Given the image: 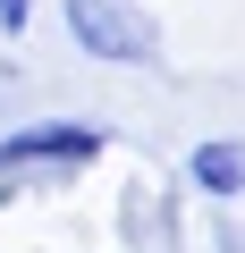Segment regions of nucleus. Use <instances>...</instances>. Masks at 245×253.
<instances>
[{
    "label": "nucleus",
    "instance_id": "nucleus-3",
    "mask_svg": "<svg viewBox=\"0 0 245 253\" xmlns=\"http://www.w3.org/2000/svg\"><path fill=\"white\" fill-rule=\"evenodd\" d=\"M110 236H118V253H195V236H186V186L136 169L118 186V203H110Z\"/></svg>",
    "mask_w": 245,
    "mask_h": 253
},
{
    "label": "nucleus",
    "instance_id": "nucleus-6",
    "mask_svg": "<svg viewBox=\"0 0 245 253\" xmlns=\"http://www.w3.org/2000/svg\"><path fill=\"white\" fill-rule=\"evenodd\" d=\"M203 253H245V228H237L228 211H211V236H203Z\"/></svg>",
    "mask_w": 245,
    "mask_h": 253
},
{
    "label": "nucleus",
    "instance_id": "nucleus-1",
    "mask_svg": "<svg viewBox=\"0 0 245 253\" xmlns=\"http://www.w3.org/2000/svg\"><path fill=\"white\" fill-rule=\"evenodd\" d=\"M110 152H118V135L101 118H85V110L9 118V126H0V211H17L34 194H76Z\"/></svg>",
    "mask_w": 245,
    "mask_h": 253
},
{
    "label": "nucleus",
    "instance_id": "nucleus-2",
    "mask_svg": "<svg viewBox=\"0 0 245 253\" xmlns=\"http://www.w3.org/2000/svg\"><path fill=\"white\" fill-rule=\"evenodd\" d=\"M59 34L93 68H127V76L169 68V34L152 17V0H59Z\"/></svg>",
    "mask_w": 245,
    "mask_h": 253
},
{
    "label": "nucleus",
    "instance_id": "nucleus-5",
    "mask_svg": "<svg viewBox=\"0 0 245 253\" xmlns=\"http://www.w3.org/2000/svg\"><path fill=\"white\" fill-rule=\"evenodd\" d=\"M34 17H43V0H0V42H26Z\"/></svg>",
    "mask_w": 245,
    "mask_h": 253
},
{
    "label": "nucleus",
    "instance_id": "nucleus-4",
    "mask_svg": "<svg viewBox=\"0 0 245 253\" xmlns=\"http://www.w3.org/2000/svg\"><path fill=\"white\" fill-rule=\"evenodd\" d=\"M178 186L203 211H237L245 203V135H195L178 161Z\"/></svg>",
    "mask_w": 245,
    "mask_h": 253
}]
</instances>
